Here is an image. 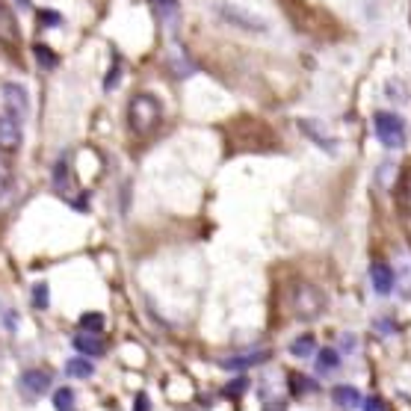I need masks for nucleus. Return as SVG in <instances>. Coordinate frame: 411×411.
I'll list each match as a JSON object with an SVG mask.
<instances>
[{
	"label": "nucleus",
	"mask_w": 411,
	"mask_h": 411,
	"mask_svg": "<svg viewBox=\"0 0 411 411\" xmlns=\"http://www.w3.org/2000/svg\"><path fill=\"white\" fill-rule=\"evenodd\" d=\"M332 397H335V403L343 405V408H358V403H361V393H358V388H352V385L335 388Z\"/></svg>",
	"instance_id": "obj_14"
},
{
	"label": "nucleus",
	"mask_w": 411,
	"mask_h": 411,
	"mask_svg": "<svg viewBox=\"0 0 411 411\" xmlns=\"http://www.w3.org/2000/svg\"><path fill=\"white\" fill-rule=\"evenodd\" d=\"M42 18L47 21V27H59L62 24V15H57V12H42Z\"/></svg>",
	"instance_id": "obj_30"
},
{
	"label": "nucleus",
	"mask_w": 411,
	"mask_h": 411,
	"mask_svg": "<svg viewBox=\"0 0 411 411\" xmlns=\"http://www.w3.org/2000/svg\"><path fill=\"white\" fill-rule=\"evenodd\" d=\"M54 187H57V192H65V195L71 192V178H69V160H65V157H59L57 169H54Z\"/></svg>",
	"instance_id": "obj_15"
},
{
	"label": "nucleus",
	"mask_w": 411,
	"mask_h": 411,
	"mask_svg": "<svg viewBox=\"0 0 411 411\" xmlns=\"http://www.w3.org/2000/svg\"><path fill=\"white\" fill-rule=\"evenodd\" d=\"M54 405H57V411H74V393H71V388H59L54 393Z\"/></svg>",
	"instance_id": "obj_20"
},
{
	"label": "nucleus",
	"mask_w": 411,
	"mask_h": 411,
	"mask_svg": "<svg viewBox=\"0 0 411 411\" xmlns=\"http://www.w3.org/2000/svg\"><path fill=\"white\" fill-rule=\"evenodd\" d=\"M245 388H249V379H237V382H231V385H228V397H240V393L245 390Z\"/></svg>",
	"instance_id": "obj_27"
},
{
	"label": "nucleus",
	"mask_w": 411,
	"mask_h": 411,
	"mask_svg": "<svg viewBox=\"0 0 411 411\" xmlns=\"http://www.w3.org/2000/svg\"><path fill=\"white\" fill-rule=\"evenodd\" d=\"M74 349L80 352V355H89V358H98V355H104V340L98 337L95 332H80L77 337H74Z\"/></svg>",
	"instance_id": "obj_11"
},
{
	"label": "nucleus",
	"mask_w": 411,
	"mask_h": 411,
	"mask_svg": "<svg viewBox=\"0 0 411 411\" xmlns=\"http://www.w3.org/2000/svg\"><path fill=\"white\" fill-rule=\"evenodd\" d=\"M403 207L411 213V172L405 175V184H403Z\"/></svg>",
	"instance_id": "obj_28"
},
{
	"label": "nucleus",
	"mask_w": 411,
	"mask_h": 411,
	"mask_svg": "<svg viewBox=\"0 0 411 411\" xmlns=\"http://www.w3.org/2000/svg\"><path fill=\"white\" fill-rule=\"evenodd\" d=\"M337 364H340V355H337V349H320L317 352V370L320 373H328V370H337Z\"/></svg>",
	"instance_id": "obj_17"
},
{
	"label": "nucleus",
	"mask_w": 411,
	"mask_h": 411,
	"mask_svg": "<svg viewBox=\"0 0 411 411\" xmlns=\"http://www.w3.org/2000/svg\"><path fill=\"white\" fill-rule=\"evenodd\" d=\"M267 411H284V405H270Z\"/></svg>",
	"instance_id": "obj_32"
},
{
	"label": "nucleus",
	"mask_w": 411,
	"mask_h": 411,
	"mask_svg": "<svg viewBox=\"0 0 411 411\" xmlns=\"http://www.w3.org/2000/svg\"><path fill=\"white\" fill-rule=\"evenodd\" d=\"M18 385L24 390V397L39 400V397L47 393V388H51V373H47V370H27Z\"/></svg>",
	"instance_id": "obj_7"
},
{
	"label": "nucleus",
	"mask_w": 411,
	"mask_h": 411,
	"mask_svg": "<svg viewBox=\"0 0 411 411\" xmlns=\"http://www.w3.org/2000/svg\"><path fill=\"white\" fill-rule=\"evenodd\" d=\"M33 54H36V62L42 65V69H47V71H54L57 69V54H51V47H47V45H36V47H33Z\"/></svg>",
	"instance_id": "obj_18"
},
{
	"label": "nucleus",
	"mask_w": 411,
	"mask_h": 411,
	"mask_svg": "<svg viewBox=\"0 0 411 411\" xmlns=\"http://www.w3.org/2000/svg\"><path fill=\"white\" fill-rule=\"evenodd\" d=\"M9 187H12V166L6 163V157L0 154V199L9 192Z\"/></svg>",
	"instance_id": "obj_21"
},
{
	"label": "nucleus",
	"mask_w": 411,
	"mask_h": 411,
	"mask_svg": "<svg viewBox=\"0 0 411 411\" xmlns=\"http://www.w3.org/2000/svg\"><path fill=\"white\" fill-rule=\"evenodd\" d=\"M314 349H317V340L311 337V335H302L299 340H293V347H290V352H293L296 358H308Z\"/></svg>",
	"instance_id": "obj_19"
},
{
	"label": "nucleus",
	"mask_w": 411,
	"mask_h": 411,
	"mask_svg": "<svg viewBox=\"0 0 411 411\" xmlns=\"http://www.w3.org/2000/svg\"><path fill=\"white\" fill-rule=\"evenodd\" d=\"M373 130H376V139L385 148H403L405 145V125L397 112H376Z\"/></svg>",
	"instance_id": "obj_2"
},
{
	"label": "nucleus",
	"mask_w": 411,
	"mask_h": 411,
	"mask_svg": "<svg viewBox=\"0 0 411 411\" xmlns=\"http://www.w3.org/2000/svg\"><path fill=\"white\" fill-rule=\"evenodd\" d=\"M65 373L74 376V379H89L95 373V367L89 364V355H83V358H71L69 364H65Z\"/></svg>",
	"instance_id": "obj_16"
},
{
	"label": "nucleus",
	"mask_w": 411,
	"mask_h": 411,
	"mask_svg": "<svg viewBox=\"0 0 411 411\" xmlns=\"http://www.w3.org/2000/svg\"><path fill=\"white\" fill-rule=\"evenodd\" d=\"M24 142V130H21V122L15 116H0V151H18Z\"/></svg>",
	"instance_id": "obj_6"
},
{
	"label": "nucleus",
	"mask_w": 411,
	"mask_h": 411,
	"mask_svg": "<svg viewBox=\"0 0 411 411\" xmlns=\"http://www.w3.org/2000/svg\"><path fill=\"white\" fill-rule=\"evenodd\" d=\"M33 302H36V308H47V284L45 282H39L36 287H33Z\"/></svg>",
	"instance_id": "obj_24"
},
{
	"label": "nucleus",
	"mask_w": 411,
	"mask_h": 411,
	"mask_svg": "<svg viewBox=\"0 0 411 411\" xmlns=\"http://www.w3.org/2000/svg\"><path fill=\"white\" fill-rule=\"evenodd\" d=\"M290 385H293V393H296V397H302V393H308V390H317V385L311 382V379H305V376H299V373L290 376Z\"/></svg>",
	"instance_id": "obj_22"
},
{
	"label": "nucleus",
	"mask_w": 411,
	"mask_h": 411,
	"mask_svg": "<svg viewBox=\"0 0 411 411\" xmlns=\"http://www.w3.org/2000/svg\"><path fill=\"white\" fill-rule=\"evenodd\" d=\"M370 282H373V290L379 296H388L393 290V270L388 264H373L370 267Z\"/></svg>",
	"instance_id": "obj_12"
},
{
	"label": "nucleus",
	"mask_w": 411,
	"mask_h": 411,
	"mask_svg": "<svg viewBox=\"0 0 411 411\" xmlns=\"http://www.w3.org/2000/svg\"><path fill=\"white\" fill-rule=\"evenodd\" d=\"M388 92H393V95H390L393 101H400V104H403V101H408V86H405V89H400V83H388Z\"/></svg>",
	"instance_id": "obj_26"
},
{
	"label": "nucleus",
	"mask_w": 411,
	"mask_h": 411,
	"mask_svg": "<svg viewBox=\"0 0 411 411\" xmlns=\"http://www.w3.org/2000/svg\"><path fill=\"white\" fill-rule=\"evenodd\" d=\"M299 130H302V134L308 137V139H314L320 148H323V151H328V154H335V139L332 137H328L325 134V130L320 127V122L317 119H299Z\"/></svg>",
	"instance_id": "obj_9"
},
{
	"label": "nucleus",
	"mask_w": 411,
	"mask_h": 411,
	"mask_svg": "<svg viewBox=\"0 0 411 411\" xmlns=\"http://www.w3.org/2000/svg\"><path fill=\"white\" fill-rule=\"evenodd\" d=\"M323 311V293L311 284H299L293 290V314L299 320H314Z\"/></svg>",
	"instance_id": "obj_3"
},
{
	"label": "nucleus",
	"mask_w": 411,
	"mask_h": 411,
	"mask_svg": "<svg viewBox=\"0 0 411 411\" xmlns=\"http://www.w3.org/2000/svg\"><path fill=\"white\" fill-rule=\"evenodd\" d=\"M160 116H163V107H160L157 98L148 95V92L134 95V101H130V107H127V122L142 137L151 134V130L160 125Z\"/></svg>",
	"instance_id": "obj_1"
},
{
	"label": "nucleus",
	"mask_w": 411,
	"mask_h": 411,
	"mask_svg": "<svg viewBox=\"0 0 411 411\" xmlns=\"http://www.w3.org/2000/svg\"><path fill=\"white\" fill-rule=\"evenodd\" d=\"M364 411H385V403L379 397H370V400H364Z\"/></svg>",
	"instance_id": "obj_29"
},
{
	"label": "nucleus",
	"mask_w": 411,
	"mask_h": 411,
	"mask_svg": "<svg viewBox=\"0 0 411 411\" xmlns=\"http://www.w3.org/2000/svg\"><path fill=\"white\" fill-rule=\"evenodd\" d=\"M80 328H83V332H101V328H104V317L101 314H83V317H80Z\"/></svg>",
	"instance_id": "obj_23"
},
{
	"label": "nucleus",
	"mask_w": 411,
	"mask_h": 411,
	"mask_svg": "<svg viewBox=\"0 0 411 411\" xmlns=\"http://www.w3.org/2000/svg\"><path fill=\"white\" fill-rule=\"evenodd\" d=\"M0 92H4V104L9 110V116L24 122L27 112H30V95H27V89L21 83H4V89H0Z\"/></svg>",
	"instance_id": "obj_5"
},
{
	"label": "nucleus",
	"mask_w": 411,
	"mask_h": 411,
	"mask_svg": "<svg viewBox=\"0 0 411 411\" xmlns=\"http://www.w3.org/2000/svg\"><path fill=\"white\" fill-rule=\"evenodd\" d=\"M21 39V33H18V24H15V15L9 12V6L0 0V45H6V47H15Z\"/></svg>",
	"instance_id": "obj_8"
},
{
	"label": "nucleus",
	"mask_w": 411,
	"mask_h": 411,
	"mask_svg": "<svg viewBox=\"0 0 411 411\" xmlns=\"http://www.w3.org/2000/svg\"><path fill=\"white\" fill-rule=\"evenodd\" d=\"M154 6H157V12H160L163 24H166L169 30H175V27H178V18H180L178 0H154Z\"/></svg>",
	"instance_id": "obj_13"
},
{
	"label": "nucleus",
	"mask_w": 411,
	"mask_h": 411,
	"mask_svg": "<svg viewBox=\"0 0 411 411\" xmlns=\"http://www.w3.org/2000/svg\"><path fill=\"white\" fill-rule=\"evenodd\" d=\"M134 411H151V403H148L145 393H137V405H134Z\"/></svg>",
	"instance_id": "obj_31"
},
{
	"label": "nucleus",
	"mask_w": 411,
	"mask_h": 411,
	"mask_svg": "<svg viewBox=\"0 0 411 411\" xmlns=\"http://www.w3.org/2000/svg\"><path fill=\"white\" fill-rule=\"evenodd\" d=\"M219 18H225L231 27H240V30H249V33H264L267 30V21L260 15L249 12V9H240V6H231V4H222L216 6Z\"/></svg>",
	"instance_id": "obj_4"
},
{
	"label": "nucleus",
	"mask_w": 411,
	"mask_h": 411,
	"mask_svg": "<svg viewBox=\"0 0 411 411\" xmlns=\"http://www.w3.org/2000/svg\"><path fill=\"white\" fill-rule=\"evenodd\" d=\"M270 358L267 349H255V352H245V355H231V358H225L219 361V367L222 370H249L255 364H264V361Z\"/></svg>",
	"instance_id": "obj_10"
},
{
	"label": "nucleus",
	"mask_w": 411,
	"mask_h": 411,
	"mask_svg": "<svg viewBox=\"0 0 411 411\" xmlns=\"http://www.w3.org/2000/svg\"><path fill=\"white\" fill-rule=\"evenodd\" d=\"M393 172H397V166L393 163H382V169H379V180L385 187H390L393 184Z\"/></svg>",
	"instance_id": "obj_25"
}]
</instances>
